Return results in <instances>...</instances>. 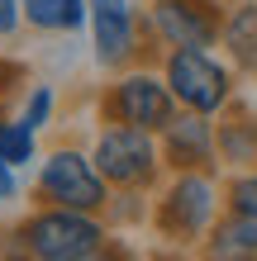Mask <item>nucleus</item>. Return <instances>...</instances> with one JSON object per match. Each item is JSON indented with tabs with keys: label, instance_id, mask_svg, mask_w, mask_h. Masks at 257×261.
<instances>
[{
	"label": "nucleus",
	"instance_id": "1",
	"mask_svg": "<svg viewBox=\"0 0 257 261\" xmlns=\"http://www.w3.org/2000/svg\"><path fill=\"white\" fill-rule=\"evenodd\" d=\"M10 238L19 242V252L29 261H96L110 247V228L100 223V214L57 209V204L29 209L10 228Z\"/></svg>",
	"mask_w": 257,
	"mask_h": 261
},
{
	"label": "nucleus",
	"instance_id": "2",
	"mask_svg": "<svg viewBox=\"0 0 257 261\" xmlns=\"http://www.w3.org/2000/svg\"><path fill=\"white\" fill-rule=\"evenodd\" d=\"M162 81H167L176 110L191 114H219L233 100V71L209 48H167Z\"/></svg>",
	"mask_w": 257,
	"mask_h": 261
},
{
	"label": "nucleus",
	"instance_id": "3",
	"mask_svg": "<svg viewBox=\"0 0 257 261\" xmlns=\"http://www.w3.org/2000/svg\"><path fill=\"white\" fill-rule=\"evenodd\" d=\"M90 162H96V171L105 176L110 190H148L162 171V147H157V133H143L129 124H105L96 133Z\"/></svg>",
	"mask_w": 257,
	"mask_h": 261
},
{
	"label": "nucleus",
	"instance_id": "4",
	"mask_svg": "<svg viewBox=\"0 0 257 261\" xmlns=\"http://www.w3.org/2000/svg\"><path fill=\"white\" fill-rule=\"evenodd\" d=\"M38 204H57V209H86L100 214L110 204V186L96 171L90 152L81 147H53L48 157H38V180H34Z\"/></svg>",
	"mask_w": 257,
	"mask_h": 261
},
{
	"label": "nucleus",
	"instance_id": "5",
	"mask_svg": "<svg viewBox=\"0 0 257 261\" xmlns=\"http://www.w3.org/2000/svg\"><path fill=\"white\" fill-rule=\"evenodd\" d=\"M100 114H105V124H129V128H143V133H162L176 119V100H172L167 81H162V71H119L105 86Z\"/></svg>",
	"mask_w": 257,
	"mask_h": 261
},
{
	"label": "nucleus",
	"instance_id": "6",
	"mask_svg": "<svg viewBox=\"0 0 257 261\" xmlns=\"http://www.w3.org/2000/svg\"><path fill=\"white\" fill-rule=\"evenodd\" d=\"M215 219H219V195L209 171H176V180L153 209L157 233L172 242H200L215 228Z\"/></svg>",
	"mask_w": 257,
	"mask_h": 261
},
{
	"label": "nucleus",
	"instance_id": "7",
	"mask_svg": "<svg viewBox=\"0 0 257 261\" xmlns=\"http://www.w3.org/2000/svg\"><path fill=\"white\" fill-rule=\"evenodd\" d=\"M143 19L153 29V38L167 48H215L224 29V10L219 0H148Z\"/></svg>",
	"mask_w": 257,
	"mask_h": 261
},
{
	"label": "nucleus",
	"instance_id": "8",
	"mask_svg": "<svg viewBox=\"0 0 257 261\" xmlns=\"http://www.w3.org/2000/svg\"><path fill=\"white\" fill-rule=\"evenodd\" d=\"M86 24H90V48L100 67H129L138 57L143 24L133 0H86Z\"/></svg>",
	"mask_w": 257,
	"mask_h": 261
},
{
	"label": "nucleus",
	"instance_id": "9",
	"mask_svg": "<svg viewBox=\"0 0 257 261\" xmlns=\"http://www.w3.org/2000/svg\"><path fill=\"white\" fill-rule=\"evenodd\" d=\"M162 138V166L172 171H209L219 162V147H215V124L209 114H191V110H176V119L157 133Z\"/></svg>",
	"mask_w": 257,
	"mask_h": 261
},
{
	"label": "nucleus",
	"instance_id": "10",
	"mask_svg": "<svg viewBox=\"0 0 257 261\" xmlns=\"http://www.w3.org/2000/svg\"><path fill=\"white\" fill-rule=\"evenodd\" d=\"M200 256L205 261H257V214H238L229 209L215 228L200 238Z\"/></svg>",
	"mask_w": 257,
	"mask_h": 261
},
{
	"label": "nucleus",
	"instance_id": "11",
	"mask_svg": "<svg viewBox=\"0 0 257 261\" xmlns=\"http://www.w3.org/2000/svg\"><path fill=\"white\" fill-rule=\"evenodd\" d=\"M224 119L215 124V147H219V162H229V166H248L257 162V119L243 110V105H224L219 110Z\"/></svg>",
	"mask_w": 257,
	"mask_h": 261
},
{
	"label": "nucleus",
	"instance_id": "12",
	"mask_svg": "<svg viewBox=\"0 0 257 261\" xmlns=\"http://www.w3.org/2000/svg\"><path fill=\"white\" fill-rule=\"evenodd\" d=\"M219 43L229 48L238 71H257V0H229Z\"/></svg>",
	"mask_w": 257,
	"mask_h": 261
},
{
	"label": "nucleus",
	"instance_id": "13",
	"mask_svg": "<svg viewBox=\"0 0 257 261\" xmlns=\"http://www.w3.org/2000/svg\"><path fill=\"white\" fill-rule=\"evenodd\" d=\"M86 24V0H24V29L34 34H77Z\"/></svg>",
	"mask_w": 257,
	"mask_h": 261
},
{
	"label": "nucleus",
	"instance_id": "14",
	"mask_svg": "<svg viewBox=\"0 0 257 261\" xmlns=\"http://www.w3.org/2000/svg\"><path fill=\"white\" fill-rule=\"evenodd\" d=\"M38 157V133L34 128H24L19 119H0V162L5 166H29Z\"/></svg>",
	"mask_w": 257,
	"mask_h": 261
},
{
	"label": "nucleus",
	"instance_id": "15",
	"mask_svg": "<svg viewBox=\"0 0 257 261\" xmlns=\"http://www.w3.org/2000/svg\"><path fill=\"white\" fill-rule=\"evenodd\" d=\"M53 105H57V95H53V86H29V95H24V110L19 114H14V119H19V124L24 128H34V133H43V128H48L53 124Z\"/></svg>",
	"mask_w": 257,
	"mask_h": 261
},
{
	"label": "nucleus",
	"instance_id": "16",
	"mask_svg": "<svg viewBox=\"0 0 257 261\" xmlns=\"http://www.w3.org/2000/svg\"><path fill=\"white\" fill-rule=\"evenodd\" d=\"M229 209L238 214H257V171H243L229 180Z\"/></svg>",
	"mask_w": 257,
	"mask_h": 261
},
{
	"label": "nucleus",
	"instance_id": "17",
	"mask_svg": "<svg viewBox=\"0 0 257 261\" xmlns=\"http://www.w3.org/2000/svg\"><path fill=\"white\" fill-rule=\"evenodd\" d=\"M24 29V0H0V43L19 38Z\"/></svg>",
	"mask_w": 257,
	"mask_h": 261
},
{
	"label": "nucleus",
	"instance_id": "18",
	"mask_svg": "<svg viewBox=\"0 0 257 261\" xmlns=\"http://www.w3.org/2000/svg\"><path fill=\"white\" fill-rule=\"evenodd\" d=\"M19 195V180H14V166L0 162V204H10V199Z\"/></svg>",
	"mask_w": 257,
	"mask_h": 261
},
{
	"label": "nucleus",
	"instance_id": "19",
	"mask_svg": "<svg viewBox=\"0 0 257 261\" xmlns=\"http://www.w3.org/2000/svg\"><path fill=\"white\" fill-rule=\"evenodd\" d=\"M0 119H5V95H0Z\"/></svg>",
	"mask_w": 257,
	"mask_h": 261
},
{
	"label": "nucleus",
	"instance_id": "20",
	"mask_svg": "<svg viewBox=\"0 0 257 261\" xmlns=\"http://www.w3.org/2000/svg\"><path fill=\"white\" fill-rule=\"evenodd\" d=\"M219 5H229V0H219Z\"/></svg>",
	"mask_w": 257,
	"mask_h": 261
}]
</instances>
